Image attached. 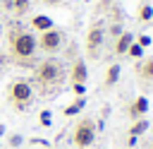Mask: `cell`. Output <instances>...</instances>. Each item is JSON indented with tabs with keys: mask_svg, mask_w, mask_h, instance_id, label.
<instances>
[{
	"mask_svg": "<svg viewBox=\"0 0 153 149\" xmlns=\"http://www.w3.org/2000/svg\"><path fill=\"white\" fill-rule=\"evenodd\" d=\"M148 108H151V101H148L146 96H136V99L127 106V113H129L131 120H139V118H146Z\"/></svg>",
	"mask_w": 153,
	"mask_h": 149,
	"instance_id": "ba28073f",
	"label": "cell"
},
{
	"mask_svg": "<svg viewBox=\"0 0 153 149\" xmlns=\"http://www.w3.org/2000/svg\"><path fill=\"white\" fill-rule=\"evenodd\" d=\"M7 101L14 111H26L31 103H33V87L29 79H14L7 89Z\"/></svg>",
	"mask_w": 153,
	"mask_h": 149,
	"instance_id": "3957f363",
	"label": "cell"
},
{
	"mask_svg": "<svg viewBox=\"0 0 153 149\" xmlns=\"http://www.w3.org/2000/svg\"><path fill=\"white\" fill-rule=\"evenodd\" d=\"M55 22L48 17V14H36V17H31V29H36V31H48V29H55L53 26Z\"/></svg>",
	"mask_w": 153,
	"mask_h": 149,
	"instance_id": "7c38bea8",
	"label": "cell"
},
{
	"mask_svg": "<svg viewBox=\"0 0 153 149\" xmlns=\"http://www.w3.org/2000/svg\"><path fill=\"white\" fill-rule=\"evenodd\" d=\"M134 43V34L131 31H122L117 38H115V46H112V50H115V55H127V50H129V46Z\"/></svg>",
	"mask_w": 153,
	"mask_h": 149,
	"instance_id": "9c48e42d",
	"label": "cell"
},
{
	"mask_svg": "<svg viewBox=\"0 0 153 149\" xmlns=\"http://www.w3.org/2000/svg\"><path fill=\"white\" fill-rule=\"evenodd\" d=\"M0 31H2V22H0Z\"/></svg>",
	"mask_w": 153,
	"mask_h": 149,
	"instance_id": "484cf974",
	"label": "cell"
},
{
	"mask_svg": "<svg viewBox=\"0 0 153 149\" xmlns=\"http://www.w3.org/2000/svg\"><path fill=\"white\" fill-rule=\"evenodd\" d=\"M120 72H122L120 62H112V65L105 70V77H103V89H112V87L120 82Z\"/></svg>",
	"mask_w": 153,
	"mask_h": 149,
	"instance_id": "30bf717a",
	"label": "cell"
},
{
	"mask_svg": "<svg viewBox=\"0 0 153 149\" xmlns=\"http://www.w3.org/2000/svg\"><path fill=\"white\" fill-rule=\"evenodd\" d=\"M134 41H136V43H139V46H141L143 50H146V48H148V46L153 43V38H151L148 34H141V36H139V38H134Z\"/></svg>",
	"mask_w": 153,
	"mask_h": 149,
	"instance_id": "d6986e66",
	"label": "cell"
},
{
	"mask_svg": "<svg viewBox=\"0 0 153 149\" xmlns=\"http://www.w3.org/2000/svg\"><path fill=\"white\" fill-rule=\"evenodd\" d=\"M22 144H24V137H22V135H17V132H14V135H10V147H14V149H17V147H22Z\"/></svg>",
	"mask_w": 153,
	"mask_h": 149,
	"instance_id": "ffe728a7",
	"label": "cell"
},
{
	"mask_svg": "<svg viewBox=\"0 0 153 149\" xmlns=\"http://www.w3.org/2000/svg\"><path fill=\"white\" fill-rule=\"evenodd\" d=\"M136 74H139L143 82H153V58H143V60L136 65Z\"/></svg>",
	"mask_w": 153,
	"mask_h": 149,
	"instance_id": "8fae6325",
	"label": "cell"
},
{
	"mask_svg": "<svg viewBox=\"0 0 153 149\" xmlns=\"http://www.w3.org/2000/svg\"><path fill=\"white\" fill-rule=\"evenodd\" d=\"M139 22H153V5H148V2H143L141 7H139Z\"/></svg>",
	"mask_w": 153,
	"mask_h": 149,
	"instance_id": "2e32d148",
	"label": "cell"
},
{
	"mask_svg": "<svg viewBox=\"0 0 153 149\" xmlns=\"http://www.w3.org/2000/svg\"><path fill=\"white\" fill-rule=\"evenodd\" d=\"M48 149H55V147H48Z\"/></svg>",
	"mask_w": 153,
	"mask_h": 149,
	"instance_id": "4316f807",
	"label": "cell"
},
{
	"mask_svg": "<svg viewBox=\"0 0 153 149\" xmlns=\"http://www.w3.org/2000/svg\"><path fill=\"white\" fill-rule=\"evenodd\" d=\"M50 123H53V113H50V108H43L38 113V125L41 127H50Z\"/></svg>",
	"mask_w": 153,
	"mask_h": 149,
	"instance_id": "e0dca14e",
	"label": "cell"
},
{
	"mask_svg": "<svg viewBox=\"0 0 153 149\" xmlns=\"http://www.w3.org/2000/svg\"><path fill=\"white\" fill-rule=\"evenodd\" d=\"M127 55H129V58H134V60H141V58H143V48H141V46H139V43L134 41V43L129 46V50H127Z\"/></svg>",
	"mask_w": 153,
	"mask_h": 149,
	"instance_id": "ac0fdd59",
	"label": "cell"
},
{
	"mask_svg": "<svg viewBox=\"0 0 153 149\" xmlns=\"http://www.w3.org/2000/svg\"><path fill=\"white\" fill-rule=\"evenodd\" d=\"M146 130H148V120H146V118H139V120L131 123V127H129V137H141Z\"/></svg>",
	"mask_w": 153,
	"mask_h": 149,
	"instance_id": "5bb4252c",
	"label": "cell"
},
{
	"mask_svg": "<svg viewBox=\"0 0 153 149\" xmlns=\"http://www.w3.org/2000/svg\"><path fill=\"white\" fill-rule=\"evenodd\" d=\"M31 7V0H12V14L14 17H24Z\"/></svg>",
	"mask_w": 153,
	"mask_h": 149,
	"instance_id": "9a60e30c",
	"label": "cell"
},
{
	"mask_svg": "<svg viewBox=\"0 0 153 149\" xmlns=\"http://www.w3.org/2000/svg\"><path fill=\"white\" fill-rule=\"evenodd\" d=\"M36 43H38V48H41L45 55H55V53L62 50V46H65V34H62L60 29H48V31H43V34L36 38Z\"/></svg>",
	"mask_w": 153,
	"mask_h": 149,
	"instance_id": "8992f818",
	"label": "cell"
},
{
	"mask_svg": "<svg viewBox=\"0 0 153 149\" xmlns=\"http://www.w3.org/2000/svg\"><path fill=\"white\" fill-rule=\"evenodd\" d=\"M84 106H86V96H76L69 106H65V118H72V115H79L81 111H84Z\"/></svg>",
	"mask_w": 153,
	"mask_h": 149,
	"instance_id": "4fadbf2b",
	"label": "cell"
},
{
	"mask_svg": "<svg viewBox=\"0 0 153 149\" xmlns=\"http://www.w3.org/2000/svg\"><path fill=\"white\" fill-rule=\"evenodd\" d=\"M151 149H153V144H151Z\"/></svg>",
	"mask_w": 153,
	"mask_h": 149,
	"instance_id": "83f0119b",
	"label": "cell"
},
{
	"mask_svg": "<svg viewBox=\"0 0 153 149\" xmlns=\"http://www.w3.org/2000/svg\"><path fill=\"white\" fill-rule=\"evenodd\" d=\"M96 132H98L96 120L93 118H81V120H76V125L72 130V144L76 149H86L96 142Z\"/></svg>",
	"mask_w": 153,
	"mask_h": 149,
	"instance_id": "5b68a950",
	"label": "cell"
},
{
	"mask_svg": "<svg viewBox=\"0 0 153 149\" xmlns=\"http://www.w3.org/2000/svg\"><path fill=\"white\" fill-rule=\"evenodd\" d=\"M2 10H7V12H12V0H2Z\"/></svg>",
	"mask_w": 153,
	"mask_h": 149,
	"instance_id": "cb8c5ba5",
	"label": "cell"
},
{
	"mask_svg": "<svg viewBox=\"0 0 153 149\" xmlns=\"http://www.w3.org/2000/svg\"><path fill=\"white\" fill-rule=\"evenodd\" d=\"M112 5H115L112 0H98V12H108Z\"/></svg>",
	"mask_w": 153,
	"mask_h": 149,
	"instance_id": "7402d4cb",
	"label": "cell"
},
{
	"mask_svg": "<svg viewBox=\"0 0 153 149\" xmlns=\"http://www.w3.org/2000/svg\"><path fill=\"white\" fill-rule=\"evenodd\" d=\"M72 91H74V96H84L86 94V84H72Z\"/></svg>",
	"mask_w": 153,
	"mask_h": 149,
	"instance_id": "603a6c76",
	"label": "cell"
},
{
	"mask_svg": "<svg viewBox=\"0 0 153 149\" xmlns=\"http://www.w3.org/2000/svg\"><path fill=\"white\" fill-rule=\"evenodd\" d=\"M86 79H88L86 60L74 58V60H72V65H69V82H72V84H86Z\"/></svg>",
	"mask_w": 153,
	"mask_h": 149,
	"instance_id": "52a82bcc",
	"label": "cell"
},
{
	"mask_svg": "<svg viewBox=\"0 0 153 149\" xmlns=\"http://www.w3.org/2000/svg\"><path fill=\"white\" fill-rule=\"evenodd\" d=\"M67 79V67H65V62L62 60H57V58H45V60H38V65L33 67V79H31V87H33V91H38V94H55L60 87H62V82Z\"/></svg>",
	"mask_w": 153,
	"mask_h": 149,
	"instance_id": "7a4b0ae2",
	"label": "cell"
},
{
	"mask_svg": "<svg viewBox=\"0 0 153 149\" xmlns=\"http://www.w3.org/2000/svg\"><path fill=\"white\" fill-rule=\"evenodd\" d=\"M2 135H5V125H0V139H2Z\"/></svg>",
	"mask_w": 153,
	"mask_h": 149,
	"instance_id": "d4e9b609",
	"label": "cell"
},
{
	"mask_svg": "<svg viewBox=\"0 0 153 149\" xmlns=\"http://www.w3.org/2000/svg\"><path fill=\"white\" fill-rule=\"evenodd\" d=\"M7 50H10L12 60H14V65H19V67H31L33 70L38 65L36 36L29 29H24L19 22H12V26L7 29Z\"/></svg>",
	"mask_w": 153,
	"mask_h": 149,
	"instance_id": "6da1fadb",
	"label": "cell"
},
{
	"mask_svg": "<svg viewBox=\"0 0 153 149\" xmlns=\"http://www.w3.org/2000/svg\"><path fill=\"white\" fill-rule=\"evenodd\" d=\"M103 43H105V22H93L86 31V43H84L86 58L98 60L103 53Z\"/></svg>",
	"mask_w": 153,
	"mask_h": 149,
	"instance_id": "277c9868",
	"label": "cell"
},
{
	"mask_svg": "<svg viewBox=\"0 0 153 149\" xmlns=\"http://www.w3.org/2000/svg\"><path fill=\"white\" fill-rule=\"evenodd\" d=\"M108 31H110V36H112V38H117L124 29H122V24H110V29H108Z\"/></svg>",
	"mask_w": 153,
	"mask_h": 149,
	"instance_id": "44dd1931",
	"label": "cell"
}]
</instances>
